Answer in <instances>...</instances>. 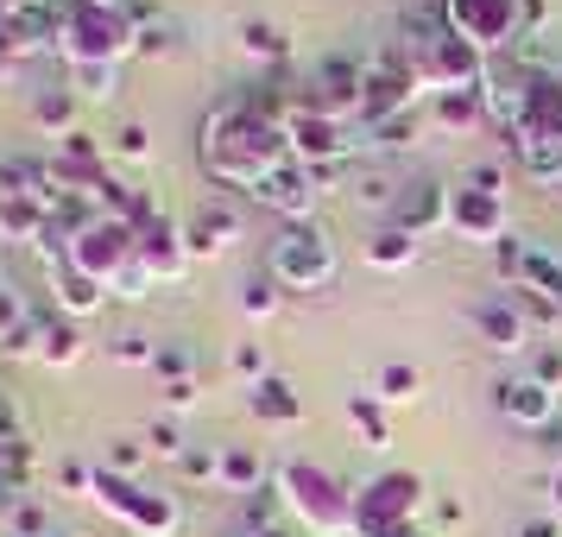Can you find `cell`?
I'll use <instances>...</instances> for the list:
<instances>
[{
	"mask_svg": "<svg viewBox=\"0 0 562 537\" xmlns=\"http://www.w3.org/2000/svg\"><path fill=\"white\" fill-rule=\"evenodd\" d=\"M291 114H297V96H284V82H247V89L222 96V102L203 114V127H196L203 178L254 197L279 165L297 158L291 153V133H284Z\"/></svg>",
	"mask_w": 562,
	"mask_h": 537,
	"instance_id": "obj_1",
	"label": "cell"
},
{
	"mask_svg": "<svg viewBox=\"0 0 562 537\" xmlns=\"http://www.w3.org/2000/svg\"><path fill=\"white\" fill-rule=\"evenodd\" d=\"M64 254H70V266H77L82 279H95L114 298H146V284H153L139 272V228L133 222H114V215H95Z\"/></svg>",
	"mask_w": 562,
	"mask_h": 537,
	"instance_id": "obj_2",
	"label": "cell"
},
{
	"mask_svg": "<svg viewBox=\"0 0 562 537\" xmlns=\"http://www.w3.org/2000/svg\"><path fill=\"white\" fill-rule=\"evenodd\" d=\"M57 57L64 64H127V57H139V13L70 0L64 32H57Z\"/></svg>",
	"mask_w": 562,
	"mask_h": 537,
	"instance_id": "obj_3",
	"label": "cell"
},
{
	"mask_svg": "<svg viewBox=\"0 0 562 537\" xmlns=\"http://www.w3.org/2000/svg\"><path fill=\"white\" fill-rule=\"evenodd\" d=\"M279 500H284V512H297V525L310 537H355V493L335 481L329 468H316V461H284Z\"/></svg>",
	"mask_w": 562,
	"mask_h": 537,
	"instance_id": "obj_4",
	"label": "cell"
},
{
	"mask_svg": "<svg viewBox=\"0 0 562 537\" xmlns=\"http://www.w3.org/2000/svg\"><path fill=\"white\" fill-rule=\"evenodd\" d=\"M430 82L417 70V57L392 38L367 57V77H360V102H355V127H373V121H398L411 108H424Z\"/></svg>",
	"mask_w": 562,
	"mask_h": 537,
	"instance_id": "obj_5",
	"label": "cell"
},
{
	"mask_svg": "<svg viewBox=\"0 0 562 537\" xmlns=\"http://www.w3.org/2000/svg\"><path fill=\"white\" fill-rule=\"evenodd\" d=\"M417 512H424V474L392 468L355 493V537H417Z\"/></svg>",
	"mask_w": 562,
	"mask_h": 537,
	"instance_id": "obj_6",
	"label": "cell"
},
{
	"mask_svg": "<svg viewBox=\"0 0 562 537\" xmlns=\"http://www.w3.org/2000/svg\"><path fill=\"white\" fill-rule=\"evenodd\" d=\"M266 279L279 291H329L335 284V247L316 222H284L272 254H266Z\"/></svg>",
	"mask_w": 562,
	"mask_h": 537,
	"instance_id": "obj_7",
	"label": "cell"
},
{
	"mask_svg": "<svg viewBox=\"0 0 562 537\" xmlns=\"http://www.w3.org/2000/svg\"><path fill=\"white\" fill-rule=\"evenodd\" d=\"M95 506L114 512L133 537H178V525H183V512L171 506L165 493L133 486L127 474H114V468H95Z\"/></svg>",
	"mask_w": 562,
	"mask_h": 537,
	"instance_id": "obj_8",
	"label": "cell"
},
{
	"mask_svg": "<svg viewBox=\"0 0 562 537\" xmlns=\"http://www.w3.org/2000/svg\"><path fill=\"white\" fill-rule=\"evenodd\" d=\"M436 7H442V20H449L461 38L481 45L486 57L512 52L518 32H525V0H436Z\"/></svg>",
	"mask_w": 562,
	"mask_h": 537,
	"instance_id": "obj_9",
	"label": "cell"
},
{
	"mask_svg": "<svg viewBox=\"0 0 562 537\" xmlns=\"http://www.w3.org/2000/svg\"><path fill=\"white\" fill-rule=\"evenodd\" d=\"M449 234L456 240H474V247H499L506 240V197L499 190H481L468 183L449 197Z\"/></svg>",
	"mask_w": 562,
	"mask_h": 537,
	"instance_id": "obj_10",
	"label": "cell"
},
{
	"mask_svg": "<svg viewBox=\"0 0 562 537\" xmlns=\"http://www.w3.org/2000/svg\"><path fill=\"white\" fill-rule=\"evenodd\" d=\"M291 153L304 158V165H348V121H335V114H316V108H297L291 114Z\"/></svg>",
	"mask_w": 562,
	"mask_h": 537,
	"instance_id": "obj_11",
	"label": "cell"
},
{
	"mask_svg": "<svg viewBox=\"0 0 562 537\" xmlns=\"http://www.w3.org/2000/svg\"><path fill=\"white\" fill-rule=\"evenodd\" d=\"M183 266H190V247H183V222H171L165 209H158L153 222L139 228V272L153 284H178Z\"/></svg>",
	"mask_w": 562,
	"mask_h": 537,
	"instance_id": "obj_12",
	"label": "cell"
},
{
	"mask_svg": "<svg viewBox=\"0 0 562 537\" xmlns=\"http://www.w3.org/2000/svg\"><path fill=\"white\" fill-rule=\"evenodd\" d=\"M449 183H436V178H411L405 183V197L392 203V228L398 234H411V240H424V234H436V228H449Z\"/></svg>",
	"mask_w": 562,
	"mask_h": 537,
	"instance_id": "obj_13",
	"label": "cell"
},
{
	"mask_svg": "<svg viewBox=\"0 0 562 537\" xmlns=\"http://www.w3.org/2000/svg\"><path fill=\"white\" fill-rule=\"evenodd\" d=\"M499 417L506 424H518V430H543V424H557L562 417V392H550V385L537 380V373H518V380H499Z\"/></svg>",
	"mask_w": 562,
	"mask_h": 537,
	"instance_id": "obj_14",
	"label": "cell"
},
{
	"mask_svg": "<svg viewBox=\"0 0 562 537\" xmlns=\"http://www.w3.org/2000/svg\"><path fill=\"white\" fill-rule=\"evenodd\" d=\"M316 178H310V165L304 158H291V165H279L272 178L254 190V203L259 209H272V215H284V222H310V209H316Z\"/></svg>",
	"mask_w": 562,
	"mask_h": 537,
	"instance_id": "obj_15",
	"label": "cell"
},
{
	"mask_svg": "<svg viewBox=\"0 0 562 537\" xmlns=\"http://www.w3.org/2000/svg\"><path fill=\"white\" fill-rule=\"evenodd\" d=\"M537 139H562V77H525V114L512 133V153Z\"/></svg>",
	"mask_w": 562,
	"mask_h": 537,
	"instance_id": "obj_16",
	"label": "cell"
},
{
	"mask_svg": "<svg viewBox=\"0 0 562 537\" xmlns=\"http://www.w3.org/2000/svg\"><path fill=\"white\" fill-rule=\"evenodd\" d=\"M468 323L481 335L486 348H499V355H518L525 342H531V323H525V304L518 298H474L468 304Z\"/></svg>",
	"mask_w": 562,
	"mask_h": 537,
	"instance_id": "obj_17",
	"label": "cell"
},
{
	"mask_svg": "<svg viewBox=\"0 0 562 537\" xmlns=\"http://www.w3.org/2000/svg\"><path fill=\"white\" fill-rule=\"evenodd\" d=\"M38 259H45V272H52V298H57V316H89V310H102V284L82 279L77 266H70V254L64 247H38Z\"/></svg>",
	"mask_w": 562,
	"mask_h": 537,
	"instance_id": "obj_18",
	"label": "cell"
},
{
	"mask_svg": "<svg viewBox=\"0 0 562 537\" xmlns=\"http://www.w3.org/2000/svg\"><path fill=\"white\" fill-rule=\"evenodd\" d=\"M512 279H518V291L543 298V304L562 316V254H550V247L525 240V247H518V266H512Z\"/></svg>",
	"mask_w": 562,
	"mask_h": 537,
	"instance_id": "obj_19",
	"label": "cell"
},
{
	"mask_svg": "<svg viewBox=\"0 0 562 537\" xmlns=\"http://www.w3.org/2000/svg\"><path fill=\"white\" fill-rule=\"evenodd\" d=\"M240 240V215L234 209H196L190 222H183V247L190 259H222Z\"/></svg>",
	"mask_w": 562,
	"mask_h": 537,
	"instance_id": "obj_20",
	"label": "cell"
},
{
	"mask_svg": "<svg viewBox=\"0 0 562 537\" xmlns=\"http://www.w3.org/2000/svg\"><path fill=\"white\" fill-rule=\"evenodd\" d=\"M247 405H254L259 424H304V399L279 380V373H266V380L247 392Z\"/></svg>",
	"mask_w": 562,
	"mask_h": 537,
	"instance_id": "obj_21",
	"label": "cell"
},
{
	"mask_svg": "<svg viewBox=\"0 0 562 537\" xmlns=\"http://www.w3.org/2000/svg\"><path fill=\"white\" fill-rule=\"evenodd\" d=\"M259 481H266L259 449H247V443H222V493H259Z\"/></svg>",
	"mask_w": 562,
	"mask_h": 537,
	"instance_id": "obj_22",
	"label": "cell"
},
{
	"mask_svg": "<svg viewBox=\"0 0 562 537\" xmlns=\"http://www.w3.org/2000/svg\"><path fill=\"white\" fill-rule=\"evenodd\" d=\"M77 102H114L121 96V64H64Z\"/></svg>",
	"mask_w": 562,
	"mask_h": 537,
	"instance_id": "obj_23",
	"label": "cell"
},
{
	"mask_svg": "<svg viewBox=\"0 0 562 537\" xmlns=\"http://www.w3.org/2000/svg\"><path fill=\"white\" fill-rule=\"evenodd\" d=\"M417 392H424V373H417L411 360H385L380 373H373V399H380V405H411Z\"/></svg>",
	"mask_w": 562,
	"mask_h": 537,
	"instance_id": "obj_24",
	"label": "cell"
},
{
	"mask_svg": "<svg viewBox=\"0 0 562 537\" xmlns=\"http://www.w3.org/2000/svg\"><path fill=\"white\" fill-rule=\"evenodd\" d=\"M32 121L45 133H77V89H45V96H32Z\"/></svg>",
	"mask_w": 562,
	"mask_h": 537,
	"instance_id": "obj_25",
	"label": "cell"
},
{
	"mask_svg": "<svg viewBox=\"0 0 562 537\" xmlns=\"http://www.w3.org/2000/svg\"><path fill=\"white\" fill-rule=\"evenodd\" d=\"M240 52L266 57V64H284L291 57V32L272 26V20H240Z\"/></svg>",
	"mask_w": 562,
	"mask_h": 537,
	"instance_id": "obj_26",
	"label": "cell"
},
{
	"mask_svg": "<svg viewBox=\"0 0 562 537\" xmlns=\"http://www.w3.org/2000/svg\"><path fill=\"white\" fill-rule=\"evenodd\" d=\"M417 254H424V240H411L398 228H385L380 240H367V266H380V272H405V266H417Z\"/></svg>",
	"mask_w": 562,
	"mask_h": 537,
	"instance_id": "obj_27",
	"label": "cell"
},
{
	"mask_svg": "<svg viewBox=\"0 0 562 537\" xmlns=\"http://www.w3.org/2000/svg\"><path fill=\"white\" fill-rule=\"evenodd\" d=\"M398 197H405V183H392L385 165H360V171H355V203L360 209H385V215H392Z\"/></svg>",
	"mask_w": 562,
	"mask_h": 537,
	"instance_id": "obj_28",
	"label": "cell"
},
{
	"mask_svg": "<svg viewBox=\"0 0 562 537\" xmlns=\"http://www.w3.org/2000/svg\"><path fill=\"white\" fill-rule=\"evenodd\" d=\"M38 360H45V367H77V360H82L77 316H57V323H45V348H38Z\"/></svg>",
	"mask_w": 562,
	"mask_h": 537,
	"instance_id": "obj_29",
	"label": "cell"
},
{
	"mask_svg": "<svg viewBox=\"0 0 562 537\" xmlns=\"http://www.w3.org/2000/svg\"><path fill=\"white\" fill-rule=\"evenodd\" d=\"M348 424H355V430L367 436L373 449H380V443H392V424H385V405L373 399V392H348Z\"/></svg>",
	"mask_w": 562,
	"mask_h": 537,
	"instance_id": "obj_30",
	"label": "cell"
},
{
	"mask_svg": "<svg viewBox=\"0 0 562 537\" xmlns=\"http://www.w3.org/2000/svg\"><path fill=\"white\" fill-rule=\"evenodd\" d=\"M190 45H183V26H171V20H139V57H183Z\"/></svg>",
	"mask_w": 562,
	"mask_h": 537,
	"instance_id": "obj_31",
	"label": "cell"
},
{
	"mask_svg": "<svg viewBox=\"0 0 562 537\" xmlns=\"http://www.w3.org/2000/svg\"><path fill=\"white\" fill-rule=\"evenodd\" d=\"M430 114L442 121V127H456V133H468L474 121H486L481 96H430Z\"/></svg>",
	"mask_w": 562,
	"mask_h": 537,
	"instance_id": "obj_32",
	"label": "cell"
},
{
	"mask_svg": "<svg viewBox=\"0 0 562 537\" xmlns=\"http://www.w3.org/2000/svg\"><path fill=\"white\" fill-rule=\"evenodd\" d=\"M518 165H525L537 183H562V139H537V146H518Z\"/></svg>",
	"mask_w": 562,
	"mask_h": 537,
	"instance_id": "obj_33",
	"label": "cell"
},
{
	"mask_svg": "<svg viewBox=\"0 0 562 537\" xmlns=\"http://www.w3.org/2000/svg\"><path fill=\"white\" fill-rule=\"evenodd\" d=\"M178 474H183V481H196V486H222V449H203V443H196V449H183Z\"/></svg>",
	"mask_w": 562,
	"mask_h": 537,
	"instance_id": "obj_34",
	"label": "cell"
},
{
	"mask_svg": "<svg viewBox=\"0 0 562 537\" xmlns=\"http://www.w3.org/2000/svg\"><path fill=\"white\" fill-rule=\"evenodd\" d=\"M240 310H247V316H272V310H279V284L272 279H247L240 284Z\"/></svg>",
	"mask_w": 562,
	"mask_h": 537,
	"instance_id": "obj_35",
	"label": "cell"
},
{
	"mask_svg": "<svg viewBox=\"0 0 562 537\" xmlns=\"http://www.w3.org/2000/svg\"><path fill=\"white\" fill-rule=\"evenodd\" d=\"M146 449H153V456H171V461H178L183 449H190V443L178 436V424H171V417H158L153 430H146Z\"/></svg>",
	"mask_w": 562,
	"mask_h": 537,
	"instance_id": "obj_36",
	"label": "cell"
},
{
	"mask_svg": "<svg viewBox=\"0 0 562 537\" xmlns=\"http://www.w3.org/2000/svg\"><path fill=\"white\" fill-rule=\"evenodd\" d=\"M228 367L234 373H247V380H266V348H259V342H234V355H228Z\"/></svg>",
	"mask_w": 562,
	"mask_h": 537,
	"instance_id": "obj_37",
	"label": "cell"
},
{
	"mask_svg": "<svg viewBox=\"0 0 562 537\" xmlns=\"http://www.w3.org/2000/svg\"><path fill=\"white\" fill-rule=\"evenodd\" d=\"M57 481L70 486L77 500H95V468H82V461H64V468H57Z\"/></svg>",
	"mask_w": 562,
	"mask_h": 537,
	"instance_id": "obj_38",
	"label": "cell"
},
{
	"mask_svg": "<svg viewBox=\"0 0 562 537\" xmlns=\"http://www.w3.org/2000/svg\"><path fill=\"white\" fill-rule=\"evenodd\" d=\"M153 342H146V335H121V342H114V360H127V367H153Z\"/></svg>",
	"mask_w": 562,
	"mask_h": 537,
	"instance_id": "obj_39",
	"label": "cell"
},
{
	"mask_svg": "<svg viewBox=\"0 0 562 537\" xmlns=\"http://www.w3.org/2000/svg\"><path fill=\"white\" fill-rule=\"evenodd\" d=\"M20 323H26V304H20V298H13V284L0 279V342H7V335L20 329Z\"/></svg>",
	"mask_w": 562,
	"mask_h": 537,
	"instance_id": "obj_40",
	"label": "cell"
},
{
	"mask_svg": "<svg viewBox=\"0 0 562 537\" xmlns=\"http://www.w3.org/2000/svg\"><path fill=\"white\" fill-rule=\"evenodd\" d=\"M114 153H121V158H146V153H153V139H146V127H139V121H127V127L114 133Z\"/></svg>",
	"mask_w": 562,
	"mask_h": 537,
	"instance_id": "obj_41",
	"label": "cell"
},
{
	"mask_svg": "<svg viewBox=\"0 0 562 537\" xmlns=\"http://www.w3.org/2000/svg\"><path fill=\"white\" fill-rule=\"evenodd\" d=\"M20 57H32V52H26V38L13 32V20H0V70H13Z\"/></svg>",
	"mask_w": 562,
	"mask_h": 537,
	"instance_id": "obj_42",
	"label": "cell"
},
{
	"mask_svg": "<svg viewBox=\"0 0 562 537\" xmlns=\"http://www.w3.org/2000/svg\"><path fill=\"white\" fill-rule=\"evenodd\" d=\"M531 373L550 385V392H562V348H543V355L531 360Z\"/></svg>",
	"mask_w": 562,
	"mask_h": 537,
	"instance_id": "obj_43",
	"label": "cell"
},
{
	"mask_svg": "<svg viewBox=\"0 0 562 537\" xmlns=\"http://www.w3.org/2000/svg\"><path fill=\"white\" fill-rule=\"evenodd\" d=\"M165 405H171V411H190V405H196V380H190V373L165 380Z\"/></svg>",
	"mask_w": 562,
	"mask_h": 537,
	"instance_id": "obj_44",
	"label": "cell"
},
{
	"mask_svg": "<svg viewBox=\"0 0 562 537\" xmlns=\"http://www.w3.org/2000/svg\"><path fill=\"white\" fill-rule=\"evenodd\" d=\"M102 468H114V474H133V468H139V443H114Z\"/></svg>",
	"mask_w": 562,
	"mask_h": 537,
	"instance_id": "obj_45",
	"label": "cell"
},
{
	"mask_svg": "<svg viewBox=\"0 0 562 537\" xmlns=\"http://www.w3.org/2000/svg\"><path fill=\"white\" fill-rule=\"evenodd\" d=\"M153 367L165 373V380H178V373H190V355H183V348H158Z\"/></svg>",
	"mask_w": 562,
	"mask_h": 537,
	"instance_id": "obj_46",
	"label": "cell"
},
{
	"mask_svg": "<svg viewBox=\"0 0 562 537\" xmlns=\"http://www.w3.org/2000/svg\"><path fill=\"white\" fill-rule=\"evenodd\" d=\"M13 436H26V430H20V417H13V399L0 392V443H13Z\"/></svg>",
	"mask_w": 562,
	"mask_h": 537,
	"instance_id": "obj_47",
	"label": "cell"
},
{
	"mask_svg": "<svg viewBox=\"0 0 562 537\" xmlns=\"http://www.w3.org/2000/svg\"><path fill=\"white\" fill-rule=\"evenodd\" d=\"M436 518L456 532V525H468V506H461V500H442V506H436Z\"/></svg>",
	"mask_w": 562,
	"mask_h": 537,
	"instance_id": "obj_48",
	"label": "cell"
},
{
	"mask_svg": "<svg viewBox=\"0 0 562 537\" xmlns=\"http://www.w3.org/2000/svg\"><path fill=\"white\" fill-rule=\"evenodd\" d=\"M468 183H481V190H499V197H506V178H499L493 165H474V178H468Z\"/></svg>",
	"mask_w": 562,
	"mask_h": 537,
	"instance_id": "obj_49",
	"label": "cell"
},
{
	"mask_svg": "<svg viewBox=\"0 0 562 537\" xmlns=\"http://www.w3.org/2000/svg\"><path fill=\"white\" fill-rule=\"evenodd\" d=\"M525 537H562L557 518H537V525H525Z\"/></svg>",
	"mask_w": 562,
	"mask_h": 537,
	"instance_id": "obj_50",
	"label": "cell"
},
{
	"mask_svg": "<svg viewBox=\"0 0 562 537\" xmlns=\"http://www.w3.org/2000/svg\"><path fill=\"white\" fill-rule=\"evenodd\" d=\"M550 506L562 512V474H557V481H550Z\"/></svg>",
	"mask_w": 562,
	"mask_h": 537,
	"instance_id": "obj_51",
	"label": "cell"
},
{
	"mask_svg": "<svg viewBox=\"0 0 562 537\" xmlns=\"http://www.w3.org/2000/svg\"><path fill=\"white\" fill-rule=\"evenodd\" d=\"M20 7H26V0H0V20H7V13H20Z\"/></svg>",
	"mask_w": 562,
	"mask_h": 537,
	"instance_id": "obj_52",
	"label": "cell"
},
{
	"mask_svg": "<svg viewBox=\"0 0 562 537\" xmlns=\"http://www.w3.org/2000/svg\"><path fill=\"white\" fill-rule=\"evenodd\" d=\"M89 7H127V0H89Z\"/></svg>",
	"mask_w": 562,
	"mask_h": 537,
	"instance_id": "obj_53",
	"label": "cell"
},
{
	"mask_svg": "<svg viewBox=\"0 0 562 537\" xmlns=\"http://www.w3.org/2000/svg\"><path fill=\"white\" fill-rule=\"evenodd\" d=\"M52 537H70V532H52Z\"/></svg>",
	"mask_w": 562,
	"mask_h": 537,
	"instance_id": "obj_54",
	"label": "cell"
},
{
	"mask_svg": "<svg viewBox=\"0 0 562 537\" xmlns=\"http://www.w3.org/2000/svg\"><path fill=\"white\" fill-rule=\"evenodd\" d=\"M417 537H430V532H417Z\"/></svg>",
	"mask_w": 562,
	"mask_h": 537,
	"instance_id": "obj_55",
	"label": "cell"
},
{
	"mask_svg": "<svg viewBox=\"0 0 562 537\" xmlns=\"http://www.w3.org/2000/svg\"><path fill=\"white\" fill-rule=\"evenodd\" d=\"M0 537H13V532H0Z\"/></svg>",
	"mask_w": 562,
	"mask_h": 537,
	"instance_id": "obj_56",
	"label": "cell"
}]
</instances>
